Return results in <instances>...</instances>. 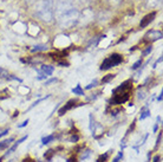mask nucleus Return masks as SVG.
I'll list each match as a JSON object with an SVG mask.
<instances>
[{
	"instance_id": "4",
	"label": "nucleus",
	"mask_w": 163,
	"mask_h": 162,
	"mask_svg": "<svg viewBox=\"0 0 163 162\" xmlns=\"http://www.w3.org/2000/svg\"><path fill=\"white\" fill-rule=\"evenodd\" d=\"M122 61H123L122 55H119V53H112V55H110L109 57H106V58L102 62V64H100V70H109V69H111V68L121 64Z\"/></svg>"
},
{
	"instance_id": "1",
	"label": "nucleus",
	"mask_w": 163,
	"mask_h": 162,
	"mask_svg": "<svg viewBox=\"0 0 163 162\" xmlns=\"http://www.w3.org/2000/svg\"><path fill=\"white\" fill-rule=\"evenodd\" d=\"M131 89H132V82L131 81H125L119 86H117L112 91L114 97L111 99V104H122V103L127 102L130 97Z\"/></svg>"
},
{
	"instance_id": "31",
	"label": "nucleus",
	"mask_w": 163,
	"mask_h": 162,
	"mask_svg": "<svg viewBox=\"0 0 163 162\" xmlns=\"http://www.w3.org/2000/svg\"><path fill=\"white\" fill-rule=\"evenodd\" d=\"M47 77H49V76H46V75H45V74H43V72H41V75H40V76H38V77H37V80H38V81H41V80H46V78H47Z\"/></svg>"
},
{
	"instance_id": "28",
	"label": "nucleus",
	"mask_w": 163,
	"mask_h": 162,
	"mask_svg": "<svg viewBox=\"0 0 163 162\" xmlns=\"http://www.w3.org/2000/svg\"><path fill=\"white\" fill-rule=\"evenodd\" d=\"M93 128H95V122H92V115H90V130L93 131Z\"/></svg>"
},
{
	"instance_id": "5",
	"label": "nucleus",
	"mask_w": 163,
	"mask_h": 162,
	"mask_svg": "<svg viewBox=\"0 0 163 162\" xmlns=\"http://www.w3.org/2000/svg\"><path fill=\"white\" fill-rule=\"evenodd\" d=\"M70 44H71V42H70L69 37H68V36H64V34L58 36V37L56 38V40H55V46H57V47H66V46H69Z\"/></svg>"
},
{
	"instance_id": "32",
	"label": "nucleus",
	"mask_w": 163,
	"mask_h": 162,
	"mask_svg": "<svg viewBox=\"0 0 163 162\" xmlns=\"http://www.w3.org/2000/svg\"><path fill=\"white\" fill-rule=\"evenodd\" d=\"M57 81H58L57 78H51V80L45 82V85H50V84H52V83H55V82H57Z\"/></svg>"
},
{
	"instance_id": "19",
	"label": "nucleus",
	"mask_w": 163,
	"mask_h": 162,
	"mask_svg": "<svg viewBox=\"0 0 163 162\" xmlns=\"http://www.w3.org/2000/svg\"><path fill=\"white\" fill-rule=\"evenodd\" d=\"M90 155H91V150L90 149H87V150H85L83 154H82L81 156V160L82 161H84V160H86V159H89L90 158Z\"/></svg>"
},
{
	"instance_id": "11",
	"label": "nucleus",
	"mask_w": 163,
	"mask_h": 162,
	"mask_svg": "<svg viewBox=\"0 0 163 162\" xmlns=\"http://www.w3.org/2000/svg\"><path fill=\"white\" fill-rule=\"evenodd\" d=\"M53 71H55V68L51 65H43L41 66V72L45 74L46 76H51L53 74Z\"/></svg>"
},
{
	"instance_id": "15",
	"label": "nucleus",
	"mask_w": 163,
	"mask_h": 162,
	"mask_svg": "<svg viewBox=\"0 0 163 162\" xmlns=\"http://www.w3.org/2000/svg\"><path fill=\"white\" fill-rule=\"evenodd\" d=\"M53 140H55V135H47V136L41 139V143L45 146V144H49L50 142H52Z\"/></svg>"
},
{
	"instance_id": "30",
	"label": "nucleus",
	"mask_w": 163,
	"mask_h": 162,
	"mask_svg": "<svg viewBox=\"0 0 163 162\" xmlns=\"http://www.w3.org/2000/svg\"><path fill=\"white\" fill-rule=\"evenodd\" d=\"M161 140H162V131H160V135L157 137V141H156V148L159 147V144L161 143Z\"/></svg>"
},
{
	"instance_id": "21",
	"label": "nucleus",
	"mask_w": 163,
	"mask_h": 162,
	"mask_svg": "<svg viewBox=\"0 0 163 162\" xmlns=\"http://www.w3.org/2000/svg\"><path fill=\"white\" fill-rule=\"evenodd\" d=\"M97 85H98V80H93L89 85L85 86V89H86V90H90V89H92V88H95V86H97Z\"/></svg>"
},
{
	"instance_id": "17",
	"label": "nucleus",
	"mask_w": 163,
	"mask_h": 162,
	"mask_svg": "<svg viewBox=\"0 0 163 162\" xmlns=\"http://www.w3.org/2000/svg\"><path fill=\"white\" fill-rule=\"evenodd\" d=\"M72 92H73L75 95H78V96H83V95H84V91H83V89H82L81 84H77V86L72 89Z\"/></svg>"
},
{
	"instance_id": "38",
	"label": "nucleus",
	"mask_w": 163,
	"mask_h": 162,
	"mask_svg": "<svg viewBox=\"0 0 163 162\" xmlns=\"http://www.w3.org/2000/svg\"><path fill=\"white\" fill-rule=\"evenodd\" d=\"M162 95H163V92L161 91V93H160L159 97H157V101H159V102H162Z\"/></svg>"
},
{
	"instance_id": "25",
	"label": "nucleus",
	"mask_w": 163,
	"mask_h": 162,
	"mask_svg": "<svg viewBox=\"0 0 163 162\" xmlns=\"http://www.w3.org/2000/svg\"><path fill=\"white\" fill-rule=\"evenodd\" d=\"M141 65H142V59H138L136 63H134V65L131 66V69H132V70H137Z\"/></svg>"
},
{
	"instance_id": "22",
	"label": "nucleus",
	"mask_w": 163,
	"mask_h": 162,
	"mask_svg": "<svg viewBox=\"0 0 163 162\" xmlns=\"http://www.w3.org/2000/svg\"><path fill=\"white\" fill-rule=\"evenodd\" d=\"M161 2V0H148V6L149 7H155Z\"/></svg>"
},
{
	"instance_id": "24",
	"label": "nucleus",
	"mask_w": 163,
	"mask_h": 162,
	"mask_svg": "<svg viewBox=\"0 0 163 162\" xmlns=\"http://www.w3.org/2000/svg\"><path fill=\"white\" fill-rule=\"evenodd\" d=\"M70 142H72V143H76V142H78L79 141V135H77V134H73L71 137H70V140H69Z\"/></svg>"
},
{
	"instance_id": "2",
	"label": "nucleus",
	"mask_w": 163,
	"mask_h": 162,
	"mask_svg": "<svg viewBox=\"0 0 163 162\" xmlns=\"http://www.w3.org/2000/svg\"><path fill=\"white\" fill-rule=\"evenodd\" d=\"M37 15L44 21H51L53 18L52 0H40L37 5Z\"/></svg>"
},
{
	"instance_id": "27",
	"label": "nucleus",
	"mask_w": 163,
	"mask_h": 162,
	"mask_svg": "<svg viewBox=\"0 0 163 162\" xmlns=\"http://www.w3.org/2000/svg\"><path fill=\"white\" fill-rule=\"evenodd\" d=\"M151 50H153V47H151V45L150 46H148L144 51H143V56H147V55H149L150 52H151Z\"/></svg>"
},
{
	"instance_id": "10",
	"label": "nucleus",
	"mask_w": 163,
	"mask_h": 162,
	"mask_svg": "<svg viewBox=\"0 0 163 162\" xmlns=\"http://www.w3.org/2000/svg\"><path fill=\"white\" fill-rule=\"evenodd\" d=\"M25 140H27V135H26V136H23L20 140H18V141H17V142H15V143H14V144H13V146L9 148V149H8V152L5 154V156H8L9 154H12V153H13V152H14V150L18 148V146H20V144H21V143H23Z\"/></svg>"
},
{
	"instance_id": "29",
	"label": "nucleus",
	"mask_w": 163,
	"mask_h": 162,
	"mask_svg": "<svg viewBox=\"0 0 163 162\" xmlns=\"http://www.w3.org/2000/svg\"><path fill=\"white\" fill-rule=\"evenodd\" d=\"M28 122H30V120L27 118V120H26V121H24L21 124H19V126H18V128H24V127H26V126L28 124Z\"/></svg>"
},
{
	"instance_id": "20",
	"label": "nucleus",
	"mask_w": 163,
	"mask_h": 162,
	"mask_svg": "<svg viewBox=\"0 0 163 162\" xmlns=\"http://www.w3.org/2000/svg\"><path fill=\"white\" fill-rule=\"evenodd\" d=\"M8 77H9L8 72H7L5 69L0 68V78H7V80H8Z\"/></svg>"
},
{
	"instance_id": "35",
	"label": "nucleus",
	"mask_w": 163,
	"mask_h": 162,
	"mask_svg": "<svg viewBox=\"0 0 163 162\" xmlns=\"http://www.w3.org/2000/svg\"><path fill=\"white\" fill-rule=\"evenodd\" d=\"M153 162H161V156H160V155H156V156L154 158Z\"/></svg>"
},
{
	"instance_id": "12",
	"label": "nucleus",
	"mask_w": 163,
	"mask_h": 162,
	"mask_svg": "<svg viewBox=\"0 0 163 162\" xmlns=\"http://www.w3.org/2000/svg\"><path fill=\"white\" fill-rule=\"evenodd\" d=\"M14 140V137H9L8 140H4L2 142H0V150H4V149H6V148H8L9 147V144H11V142Z\"/></svg>"
},
{
	"instance_id": "8",
	"label": "nucleus",
	"mask_w": 163,
	"mask_h": 162,
	"mask_svg": "<svg viewBox=\"0 0 163 162\" xmlns=\"http://www.w3.org/2000/svg\"><path fill=\"white\" fill-rule=\"evenodd\" d=\"M76 102H77L76 99H70V101H69V102H68V103H66V104H65V105H64V107L58 111V115H59V116L65 115L69 110H71L73 107H76Z\"/></svg>"
},
{
	"instance_id": "18",
	"label": "nucleus",
	"mask_w": 163,
	"mask_h": 162,
	"mask_svg": "<svg viewBox=\"0 0 163 162\" xmlns=\"http://www.w3.org/2000/svg\"><path fill=\"white\" fill-rule=\"evenodd\" d=\"M49 97H50V95H47L46 97H43V98H39V99H38V101H36V102H34V103H33V104H32V105H31V107H30V108H28L27 110H31V109H33V108H34L36 105H38V104H39L40 102H43V101H45V99H47Z\"/></svg>"
},
{
	"instance_id": "26",
	"label": "nucleus",
	"mask_w": 163,
	"mask_h": 162,
	"mask_svg": "<svg viewBox=\"0 0 163 162\" xmlns=\"http://www.w3.org/2000/svg\"><path fill=\"white\" fill-rule=\"evenodd\" d=\"M122 159H123V152H119L118 155H117V156H116V158H115L111 162H119Z\"/></svg>"
},
{
	"instance_id": "16",
	"label": "nucleus",
	"mask_w": 163,
	"mask_h": 162,
	"mask_svg": "<svg viewBox=\"0 0 163 162\" xmlns=\"http://www.w3.org/2000/svg\"><path fill=\"white\" fill-rule=\"evenodd\" d=\"M150 116V110L149 109H143L142 110V112H141V116H140V121H143V120H146L147 117H149Z\"/></svg>"
},
{
	"instance_id": "40",
	"label": "nucleus",
	"mask_w": 163,
	"mask_h": 162,
	"mask_svg": "<svg viewBox=\"0 0 163 162\" xmlns=\"http://www.w3.org/2000/svg\"><path fill=\"white\" fill-rule=\"evenodd\" d=\"M96 162H102V161H100L99 159H97V160H96Z\"/></svg>"
},
{
	"instance_id": "9",
	"label": "nucleus",
	"mask_w": 163,
	"mask_h": 162,
	"mask_svg": "<svg viewBox=\"0 0 163 162\" xmlns=\"http://www.w3.org/2000/svg\"><path fill=\"white\" fill-rule=\"evenodd\" d=\"M69 8H71V1L70 0H60V2L58 4V12H65Z\"/></svg>"
},
{
	"instance_id": "6",
	"label": "nucleus",
	"mask_w": 163,
	"mask_h": 162,
	"mask_svg": "<svg viewBox=\"0 0 163 162\" xmlns=\"http://www.w3.org/2000/svg\"><path fill=\"white\" fill-rule=\"evenodd\" d=\"M155 17H156V12H151V13H149V14H147L142 20H141V23H140V26L143 28V27H147L154 19H155Z\"/></svg>"
},
{
	"instance_id": "34",
	"label": "nucleus",
	"mask_w": 163,
	"mask_h": 162,
	"mask_svg": "<svg viewBox=\"0 0 163 162\" xmlns=\"http://www.w3.org/2000/svg\"><path fill=\"white\" fill-rule=\"evenodd\" d=\"M21 162H36V160H33V159H31L30 156H27V158H25Z\"/></svg>"
},
{
	"instance_id": "33",
	"label": "nucleus",
	"mask_w": 163,
	"mask_h": 162,
	"mask_svg": "<svg viewBox=\"0 0 163 162\" xmlns=\"http://www.w3.org/2000/svg\"><path fill=\"white\" fill-rule=\"evenodd\" d=\"M8 131H9V129H5L2 133H0V139H1V137H4L5 135H7V134H8Z\"/></svg>"
},
{
	"instance_id": "14",
	"label": "nucleus",
	"mask_w": 163,
	"mask_h": 162,
	"mask_svg": "<svg viewBox=\"0 0 163 162\" xmlns=\"http://www.w3.org/2000/svg\"><path fill=\"white\" fill-rule=\"evenodd\" d=\"M47 50V46L44 45V44H39V45H36L33 46V49L31 50L32 52H39V51H46Z\"/></svg>"
},
{
	"instance_id": "37",
	"label": "nucleus",
	"mask_w": 163,
	"mask_h": 162,
	"mask_svg": "<svg viewBox=\"0 0 163 162\" xmlns=\"http://www.w3.org/2000/svg\"><path fill=\"white\" fill-rule=\"evenodd\" d=\"M66 162H78V161H77V159H76L75 156H72L71 159H69V160H68Z\"/></svg>"
},
{
	"instance_id": "39",
	"label": "nucleus",
	"mask_w": 163,
	"mask_h": 162,
	"mask_svg": "<svg viewBox=\"0 0 163 162\" xmlns=\"http://www.w3.org/2000/svg\"><path fill=\"white\" fill-rule=\"evenodd\" d=\"M157 128H159V123H156V124L154 126V131H155V133L157 131Z\"/></svg>"
},
{
	"instance_id": "13",
	"label": "nucleus",
	"mask_w": 163,
	"mask_h": 162,
	"mask_svg": "<svg viewBox=\"0 0 163 162\" xmlns=\"http://www.w3.org/2000/svg\"><path fill=\"white\" fill-rule=\"evenodd\" d=\"M56 154V152L53 150V149H49L45 154H44V158H45V160L47 162H51L52 161V158H53V155Z\"/></svg>"
},
{
	"instance_id": "7",
	"label": "nucleus",
	"mask_w": 163,
	"mask_h": 162,
	"mask_svg": "<svg viewBox=\"0 0 163 162\" xmlns=\"http://www.w3.org/2000/svg\"><path fill=\"white\" fill-rule=\"evenodd\" d=\"M161 38H162V32L156 31V30L148 32L147 36H146V40H150V42H155V40H159Z\"/></svg>"
},
{
	"instance_id": "23",
	"label": "nucleus",
	"mask_w": 163,
	"mask_h": 162,
	"mask_svg": "<svg viewBox=\"0 0 163 162\" xmlns=\"http://www.w3.org/2000/svg\"><path fill=\"white\" fill-rule=\"evenodd\" d=\"M115 78V75H106V77H104L103 80H102V83L104 84V83H109V82L111 81V80H114Z\"/></svg>"
},
{
	"instance_id": "3",
	"label": "nucleus",
	"mask_w": 163,
	"mask_h": 162,
	"mask_svg": "<svg viewBox=\"0 0 163 162\" xmlns=\"http://www.w3.org/2000/svg\"><path fill=\"white\" fill-rule=\"evenodd\" d=\"M79 18V12L77 8H69L68 11L63 12L62 13V17L59 19V23H60V26L64 27V28H69L71 26L75 25V23L78 20Z\"/></svg>"
},
{
	"instance_id": "36",
	"label": "nucleus",
	"mask_w": 163,
	"mask_h": 162,
	"mask_svg": "<svg viewBox=\"0 0 163 162\" xmlns=\"http://www.w3.org/2000/svg\"><path fill=\"white\" fill-rule=\"evenodd\" d=\"M161 62H162V57H160V58H159V59L155 62V64L153 65V68H156V66H157V64H159V63H161Z\"/></svg>"
}]
</instances>
